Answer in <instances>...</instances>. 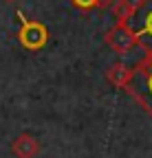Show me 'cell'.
<instances>
[{
  "label": "cell",
  "mask_w": 152,
  "mask_h": 158,
  "mask_svg": "<svg viewBox=\"0 0 152 158\" xmlns=\"http://www.w3.org/2000/svg\"><path fill=\"white\" fill-rule=\"evenodd\" d=\"M132 70H135V77L126 90L152 114V48H145L143 59Z\"/></svg>",
  "instance_id": "6da1fadb"
},
{
  "label": "cell",
  "mask_w": 152,
  "mask_h": 158,
  "mask_svg": "<svg viewBox=\"0 0 152 158\" xmlns=\"http://www.w3.org/2000/svg\"><path fill=\"white\" fill-rule=\"evenodd\" d=\"M18 18H20V31H18V40H20V44L29 51H40L46 42H49V29L37 22V20H29L22 11H18Z\"/></svg>",
  "instance_id": "7a4b0ae2"
},
{
  "label": "cell",
  "mask_w": 152,
  "mask_h": 158,
  "mask_svg": "<svg viewBox=\"0 0 152 158\" xmlns=\"http://www.w3.org/2000/svg\"><path fill=\"white\" fill-rule=\"evenodd\" d=\"M106 44L115 51V53H128L132 51V46H137L139 44V35L132 31L128 24H117L112 27L108 33H106Z\"/></svg>",
  "instance_id": "3957f363"
},
{
  "label": "cell",
  "mask_w": 152,
  "mask_h": 158,
  "mask_svg": "<svg viewBox=\"0 0 152 158\" xmlns=\"http://www.w3.org/2000/svg\"><path fill=\"white\" fill-rule=\"evenodd\" d=\"M11 154L15 158H35L40 154V141L31 134H20L11 143Z\"/></svg>",
  "instance_id": "277c9868"
},
{
  "label": "cell",
  "mask_w": 152,
  "mask_h": 158,
  "mask_svg": "<svg viewBox=\"0 0 152 158\" xmlns=\"http://www.w3.org/2000/svg\"><path fill=\"white\" fill-rule=\"evenodd\" d=\"M132 77H135V70L128 68L126 64H112L108 70H106V79L115 86V88H128Z\"/></svg>",
  "instance_id": "5b68a950"
},
{
  "label": "cell",
  "mask_w": 152,
  "mask_h": 158,
  "mask_svg": "<svg viewBox=\"0 0 152 158\" xmlns=\"http://www.w3.org/2000/svg\"><path fill=\"white\" fill-rule=\"evenodd\" d=\"M110 7H112V13L117 18V24H128L132 20V15H135V5L130 0H115Z\"/></svg>",
  "instance_id": "8992f818"
},
{
  "label": "cell",
  "mask_w": 152,
  "mask_h": 158,
  "mask_svg": "<svg viewBox=\"0 0 152 158\" xmlns=\"http://www.w3.org/2000/svg\"><path fill=\"white\" fill-rule=\"evenodd\" d=\"M135 15H143V18H141L143 27L135 31V33L139 35V40H141L143 35H150V37H152V7H148V9H145V13H141V11H135ZM135 15H132V18H135Z\"/></svg>",
  "instance_id": "52a82bcc"
},
{
  "label": "cell",
  "mask_w": 152,
  "mask_h": 158,
  "mask_svg": "<svg viewBox=\"0 0 152 158\" xmlns=\"http://www.w3.org/2000/svg\"><path fill=\"white\" fill-rule=\"evenodd\" d=\"M71 2L77 7V9L88 11V9H97V7H110L115 0H71Z\"/></svg>",
  "instance_id": "ba28073f"
},
{
  "label": "cell",
  "mask_w": 152,
  "mask_h": 158,
  "mask_svg": "<svg viewBox=\"0 0 152 158\" xmlns=\"http://www.w3.org/2000/svg\"><path fill=\"white\" fill-rule=\"evenodd\" d=\"M5 2H15V0H5Z\"/></svg>",
  "instance_id": "9c48e42d"
}]
</instances>
